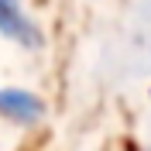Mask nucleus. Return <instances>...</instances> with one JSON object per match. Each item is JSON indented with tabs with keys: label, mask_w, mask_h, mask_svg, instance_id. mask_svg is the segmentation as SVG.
<instances>
[{
	"label": "nucleus",
	"mask_w": 151,
	"mask_h": 151,
	"mask_svg": "<svg viewBox=\"0 0 151 151\" xmlns=\"http://www.w3.org/2000/svg\"><path fill=\"white\" fill-rule=\"evenodd\" d=\"M0 31L14 41H35V28L28 24V17L17 10L14 0H0Z\"/></svg>",
	"instance_id": "f03ea898"
},
{
	"label": "nucleus",
	"mask_w": 151,
	"mask_h": 151,
	"mask_svg": "<svg viewBox=\"0 0 151 151\" xmlns=\"http://www.w3.org/2000/svg\"><path fill=\"white\" fill-rule=\"evenodd\" d=\"M0 113H7L14 120H35L41 113V103L28 89H0Z\"/></svg>",
	"instance_id": "f257e3e1"
}]
</instances>
